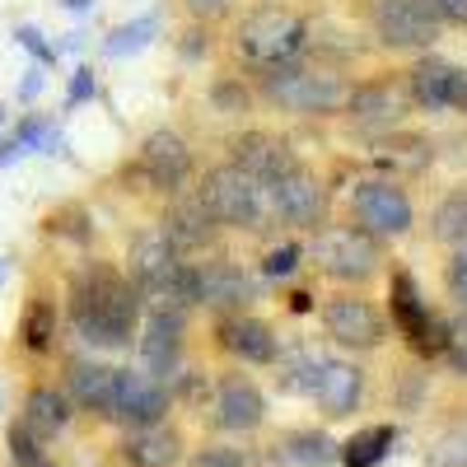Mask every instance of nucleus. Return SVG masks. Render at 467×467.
Masks as SVG:
<instances>
[{
	"instance_id": "f257e3e1",
	"label": "nucleus",
	"mask_w": 467,
	"mask_h": 467,
	"mask_svg": "<svg viewBox=\"0 0 467 467\" xmlns=\"http://www.w3.org/2000/svg\"><path fill=\"white\" fill-rule=\"evenodd\" d=\"M70 327L80 341H89L99 350H117L136 337L140 299L122 271H112L108 262H89L70 281Z\"/></svg>"
},
{
	"instance_id": "f03ea898",
	"label": "nucleus",
	"mask_w": 467,
	"mask_h": 467,
	"mask_svg": "<svg viewBox=\"0 0 467 467\" xmlns=\"http://www.w3.org/2000/svg\"><path fill=\"white\" fill-rule=\"evenodd\" d=\"M127 271H131L136 299L150 304V314L182 318L197 304V271L182 262V253L164 234H136L131 253H127Z\"/></svg>"
},
{
	"instance_id": "7ed1b4c3",
	"label": "nucleus",
	"mask_w": 467,
	"mask_h": 467,
	"mask_svg": "<svg viewBox=\"0 0 467 467\" xmlns=\"http://www.w3.org/2000/svg\"><path fill=\"white\" fill-rule=\"evenodd\" d=\"M202 202L215 215V224H234V229H266L271 220V192L262 178L244 173L239 164H220L206 173L202 182Z\"/></svg>"
},
{
	"instance_id": "20e7f679",
	"label": "nucleus",
	"mask_w": 467,
	"mask_h": 467,
	"mask_svg": "<svg viewBox=\"0 0 467 467\" xmlns=\"http://www.w3.org/2000/svg\"><path fill=\"white\" fill-rule=\"evenodd\" d=\"M262 94L285 108V112H308V117H327L337 108H346L350 85L332 70H308V66H276V70H262Z\"/></svg>"
},
{
	"instance_id": "39448f33",
	"label": "nucleus",
	"mask_w": 467,
	"mask_h": 467,
	"mask_svg": "<svg viewBox=\"0 0 467 467\" xmlns=\"http://www.w3.org/2000/svg\"><path fill=\"white\" fill-rule=\"evenodd\" d=\"M308 43V28L299 15L290 10H276V5H266V10H253L244 24H239V52L253 70H276V66H290L299 61Z\"/></svg>"
},
{
	"instance_id": "423d86ee",
	"label": "nucleus",
	"mask_w": 467,
	"mask_h": 467,
	"mask_svg": "<svg viewBox=\"0 0 467 467\" xmlns=\"http://www.w3.org/2000/svg\"><path fill=\"white\" fill-rule=\"evenodd\" d=\"M314 262L327 271L332 281H369L383 253H379V239L356 224H327L318 229V239H314Z\"/></svg>"
},
{
	"instance_id": "0eeeda50",
	"label": "nucleus",
	"mask_w": 467,
	"mask_h": 467,
	"mask_svg": "<svg viewBox=\"0 0 467 467\" xmlns=\"http://www.w3.org/2000/svg\"><path fill=\"white\" fill-rule=\"evenodd\" d=\"M350 215L365 234L374 239H388V234H407L411 229V202L398 182L388 178H365L356 192H350Z\"/></svg>"
},
{
	"instance_id": "6e6552de",
	"label": "nucleus",
	"mask_w": 467,
	"mask_h": 467,
	"mask_svg": "<svg viewBox=\"0 0 467 467\" xmlns=\"http://www.w3.org/2000/svg\"><path fill=\"white\" fill-rule=\"evenodd\" d=\"M374 28L388 47H431L440 37V15L431 0H374Z\"/></svg>"
},
{
	"instance_id": "1a4fd4ad",
	"label": "nucleus",
	"mask_w": 467,
	"mask_h": 467,
	"mask_svg": "<svg viewBox=\"0 0 467 467\" xmlns=\"http://www.w3.org/2000/svg\"><path fill=\"white\" fill-rule=\"evenodd\" d=\"M164 411H169V388H164L160 379H150V374L122 369V379H117V393H112V407H108V420L140 431V425L164 420Z\"/></svg>"
},
{
	"instance_id": "9d476101",
	"label": "nucleus",
	"mask_w": 467,
	"mask_h": 467,
	"mask_svg": "<svg viewBox=\"0 0 467 467\" xmlns=\"http://www.w3.org/2000/svg\"><path fill=\"white\" fill-rule=\"evenodd\" d=\"M462 94H467V70L453 66V61H420L411 66L407 75V99L425 112H444V108H462Z\"/></svg>"
},
{
	"instance_id": "9b49d317",
	"label": "nucleus",
	"mask_w": 467,
	"mask_h": 467,
	"mask_svg": "<svg viewBox=\"0 0 467 467\" xmlns=\"http://www.w3.org/2000/svg\"><path fill=\"white\" fill-rule=\"evenodd\" d=\"M215 215L206 211L202 192H173V202L164 211V239L187 257V253H202L215 244Z\"/></svg>"
},
{
	"instance_id": "f8f14e48",
	"label": "nucleus",
	"mask_w": 467,
	"mask_h": 467,
	"mask_svg": "<svg viewBox=\"0 0 467 467\" xmlns=\"http://www.w3.org/2000/svg\"><path fill=\"white\" fill-rule=\"evenodd\" d=\"M266 192H271V215H281L285 224H318L323 211H327L318 178L299 164L290 173H281L276 182H266Z\"/></svg>"
},
{
	"instance_id": "ddd939ff",
	"label": "nucleus",
	"mask_w": 467,
	"mask_h": 467,
	"mask_svg": "<svg viewBox=\"0 0 467 467\" xmlns=\"http://www.w3.org/2000/svg\"><path fill=\"white\" fill-rule=\"evenodd\" d=\"M140 169L160 192H182L192 178V150L178 131H150L140 145Z\"/></svg>"
},
{
	"instance_id": "4468645a",
	"label": "nucleus",
	"mask_w": 467,
	"mask_h": 467,
	"mask_svg": "<svg viewBox=\"0 0 467 467\" xmlns=\"http://www.w3.org/2000/svg\"><path fill=\"white\" fill-rule=\"evenodd\" d=\"M393 318H398L402 337L420 350V356H435V350H444V323H435L431 314H425L420 285L407 276V271H398V276H393Z\"/></svg>"
},
{
	"instance_id": "2eb2a0df",
	"label": "nucleus",
	"mask_w": 467,
	"mask_h": 467,
	"mask_svg": "<svg viewBox=\"0 0 467 467\" xmlns=\"http://www.w3.org/2000/svg\"><path fill=\"white\" fill-rule=\"evenodd\" d=\"M323 323H327V337L346 350H374L383 346V318L374 314V304L365 299H332L323 308Z\"/></svg>"
},
{
	"instance_id": "dca6fc26",
	"label": "nucleus",
	"mask_w": 467,
	"mask_h": 467,
	"mask_svg": "<svg viewBox=\"0 0 467 467\" xmlns=\"http://www.w3.org/2000/svg\"><path fill=\"white\" fill-rule=\"evenodd\" d=\"M192 271H197V304H211L220 314H234V308L253 304V281L244 276L239 262L215 257V262H202Z\"/></svg>"
},
{
	"instance_id": "f3484780",
	"label": "nucleus",
	"mask_w": 467,
	"mask_h": 467,
	"mask_svg": "<svg viewBox=\"0 0 467 467\" xmlns=\"http://www.w3.org/2000/svg\"><path fill=\"white\" fill-rule=\"evenodd\" d=\"M117 379H122V369H112V365L70 360V365H66V402L85 407V411H94V416H108L112 393H117Z\"/></svg>"
},
{
	"instance_id": "a211bd4d",
	"label": "nucleus",
	"mask_w": 467,
	"mask_h": 467,
	"mask_svg": "<svg viewBox=\"0 0 467 467\" xmlns=\"http://www.w3.org/2000/svg\"><path fill=\"white\" fill-rule=\"evenodd\" d=\"M178 356H182V318L150 314V323L140 332V365H145V374L164 383L178 369Z\"/></svg>"
},
{
	"instance_id": "6ab92c4d",
	"label": "nucleus",
	"mask_w": 467,
	"mask_h": 467,
	"mask_svg": "<svg viewBox=\"0 0 467 467\" xmlns=\"http://www.w3.org/2000/svg\"><path fill=\"white\" fill-rule=\"evenodd\" d=\"M215 341L229 350V356H239V360H248V365H271V360L281 356L276 332H271L262 318H220Z\"/></svg>"
},
{
	"instance_id": "aec40b11",
	"label": "nucleus",
	"mask_w": 467,
	"mask_h": 467,
	"mask_svg": "<svg viewBox=\"0 0 467 467\" xmlns=\"http://www.w3.org/2000/svg\"><path fill=\"white\" fill-rule=\"evenodd\" d=\"M234 164H239L244 173L262 178V182H276L281 173L295 169V154L285 150V140L276 136H266V131H248L234 140Z\"/></svg>"
},
{
	"instance_id": "412c9836",
	"label": "nucleus",
	"mask_w": 467,
	"mask_h": 467,
	"mask_svg": "<svg viewBox=\"0 0 467 467\" xmlns=\"http://www.w3.org/2000/svg\"><path fill=\"white\" fill-rule=\"evenodd\" d=\"M266 416V398L248 379H224L215 388V425L220 431H253Z\"/></svg>"
},
{
	"instance_id": "4be33fe9",
	"label": "nucleus",
	"mask_w": 467,
	"mask_h": 467,
	"mask_svg": "<svg viewBox=\"0 0 467 467\" xmlns=\"http://www.w3.org/2000/svg\"><path fill=\"white\" fill-rule=\"evenodd\" d=\"M360 393H365V369L360 365H337V360H323L318 369V383H314V398L327 416H350L360 407Z\"/></svg>"
},
{
	"instance_id": "5701e85b",
	"label": "nucleus",
	"mask_w": 467,
	"mask_h": 467,
	"mask_svg": "<svg viewBox=\"0 0 467 467\" xmlns=\"http://www.w3.org/2000/svg\"><path fill=\"white\" fill-rule=\"evenodd\" d=\"M346 112L360 127H393L402 122V112H411V99L402 85H365V89H350Z\"/></svg>"
},
{
	"instance_id": "b1692460",
	"label": "nucleus",
	"mask_w": 467,
	"mask_h": 467,
	"mask_svg": "<svg viewBox=\"0 0 467 467\" xmlns=\"http://www.w3.org/2000/svg\"><path fill=\"white\" fill-rule=\"evenodd\" d=\"M122 453H127V462H131V467H173V462H178V453H182V440H178L173 425L154 420V425H140V431H131V435H127Z\"/></svg>"
},
{
	"instance_id": "393cba45",
	"label": "nucleus",
	"mask_w": 467,
	"mask_h": 467,
	"mask_svg": "<svg viewBox=\"0 0 467 467\" xmlns=\"http://www.w3.org/2000/svg\"><path fill=\"white\" fill-rule=\"evenodd\" d=\"M24 431L33 440H57L66 425H70V402L57 393V388H28V398H24Z\"/></svg>"
},
{
	"instance_id": "a878e982",
	"label": "nucleus",
	"mask_w": 467,
	"mask_h": 467,
	"mask_svg": "<svg viewBox=\"0 0 467 467\" xmlns=\"http://www.w3.org/2000/svg\"><path fill=\"white\" fill-rule=\"evenodd\" d=\"M393 440H398L393 425H369V431H360L356 440H346L337 449V458H341V467H379L388 458V444Z\"/></svg>"
},
{
	"instance_id": "bb28decb",
	"label": "nucleus",
	"mask_w": 467,
	"mask_h": 467,
	"mask_svg": "<svg viewBox=\"0 0 467 467\" xmlns=\"http://www.w3.org/2000/svg\"><path fill=\"white\" fill-rule=\"evenodd\" d=\"M52 337H57V308L43 295H33L24 304V318H19V341H24V350L43 356V350H52Z\"/></svg>"
},
{
	"instance_id": "cd10ccee",
	"label": "nucleus",
	"mask_w": 467,
	"mask_h": 467,
	"mask_svg": "<svg viewBox=\"0 0 467 467\" xmlns=\"http://www.w3.org/2000/svg\"><path fill=\"white\" fill-rule=\"evenodd\" d=\"M337 458V444L323 431H295L281 440V462L290 467H327Z\"/></svg>"
},
{
	"instance_id": "c85d7f7f",
	"label": "nucleus",
	"mask_w": 467,
	"mask_h": 467,
	"mask_svg": "<svg viewBox=\"0 0 467 467\" xmlns=\"http://www.w3.org/2000/svg\"><path fill=\"white\" fill-rule=\"evenodd\" d=\"M431 234L440 244H467V187L449 192L431 215Z\"/></svg>"
},
{
	"instance_id": "c756f323",
	"label": "nucleus",
	"mask_w": 467,
	"mask_h": 467,
	"mask_svg": "<svg viewBox=\"0 0 467 467\" xmlns=\"http://www.w3.org/2000/svg\"><path fill=\"white\" fill-rule=\"evenodd\" d=\"M154 28H160V19L140 15V19H131V24H122V28H112L108 43H103V52H108V57H131V52H140L150 37H154Z\"/></svg>"
},
{
	"instance_id": "7c9ffc66",
	"label": "nucleus",
	"mask_w": 467,
	"mask_h": 467,
	"mask_svg": "<svg viewBox=\"0 0 467 467\" xmlns=\"http://www.w3.org/2000/svg\"><path fill=\"white\" fill-rule=\"evenodd\" d=\"M10 458H15V467H52L43 440H33L24 425H10Z\"/></svg>"
},
{
	"instance_id": "2f4dec72",
	"label": "nucleus",
	"mask_w": 467,
	"mask_h": 467,
	"mask_svg": "<svg viewBox=\"0 0 467 467\" xmlns=\"http://www.w3.org/2000/svg\"><path fill=\"white\" fill-rule=\"evenodd\" d=\"M444 356H449V365L458 374H467V314L444 323Z\"/></svg>"
},
{
	"instance_id": "473e14b6",
	"label": "nucleus",
	"mask_w": 467,
	"mask_h": 467,
	"mask_svg": "<svg viewBox=\"0 0 467 467\" xmlns=\"http://www.w3.org/2000/svg\"><path fill=\"white\" fill-rule=\"evenodd\" d=\"M318 369H323V360H318V356H299V360H290L285 388H299V393H314V383H318Z\"/></svg>"
},
{
	"instance_id": "72a5a7b5",
	"label": "nucleus",
	"mask_w": 467,
	"mask_h": 467,
	"mask_svg": "<svg viewBox=\"0 0 467 467\" xmlns=\"http://www.w3.org/2000/svg\"><path fill=\"white\" fill-rule=\"evenodd\" d=\"M295 266H299V244H285V248L262 257V276H290Z\"/></svg>"
},
{
	"instance_id": "f704fd0d",
	"label": "nucleus",
	"mask_w": 467,
	"mask_h": 467,
	"mask_svg": "<svg viewBox=\"0 0 467 467\" xmlns=\"http://www.w3.org/2000/svg\"><path fill=\"white\" fill-rule=\"evenodd\" d=\"M197 467H253L239 449H224V444H211L197 453Z\"/></svg>"
},
{
	"instance_id": "c9c22d12",
	"label": "nucleus",
	"mask_w": 467,
	"mask_h": 467,
	"mask_svg": "<svg viewBox=\"0 0 467 467\" xmlns=\"http://www.w3.org/2000/svg\"><path fill=\"white\" fill-rule=\"evenodd\" d=\"M435 467H467V435H453L435 449Z\"/></svg>"
},
{
	"instance_id": "e433bc0d",
	"label": "nucleus",
	"mask_w": 467,
	"mask_h": 467,
	"mask_svg": "<svg viewBox=\"0 0 467 467\" xmlns=\"http://www.w3.org/2000/svg\"><path fill=\"white\" fill-rule=\"evenodd\" d=\"M449 290H453V299L467 304V244H458V253L449 262Z\"/></svg>"
},
{
	"instance_id": "4c0bfd02",
	"label": "nucleus",
	"mask_w": 467,
	"mask_h": 467,
	"mask_svg": "<svg viewBox=\"0 0 467 467\" xmlns=\"http://www.w3.org/2000/svg\"><path fill=\"white\" fill-rule=\"evenodd\" d=\"M211 99H215V108H234V112H244V108H248V94H244L239 85H215Z\"/></svg>"
},
{
	"instance_id": "58836bf2",
	"label": "nucleus",
	"mask_w": 467,
	"mask_h": 467,
	"mask_svg": "<svg viewBox=\"0 0 467 467\" xmlns=\"http://www.w3.org/2000/svg\"><path fill=\"white\" fill-rule=\"evenodd\" d=\"M435 15L449 19V24H467V0H431Z\"/></svg>"
},
{
	"instance_id": "ea45409f",
	"label": "nucleus",
	"mask_w": 467,
	"mask_h": 467,
	"mask_svg": "<svg viewBox=\"0 0 467 467\" xmlns=\"http://www.w3.org/2000/svg\"><path fill=\"white\" fill-rule=\"evenodd\" d=\"M94 94V75L89 70H75V80H70V103H85Z\"/></svg>"
},
{
	"instance_id": "a19ab883",
	"label": "nucleus",
	"mask_w": 467,
	"mask_h": 467,
	"mask_svg": "<svg viewBox=\"0 0 467 467\" xmlns=\"http://www.w3.org/2000/svg\"><path fill=\"white\" fill-rule=\"evenodd\" d=\"M19 43L33 52V57H43V61H52V52L43 47V37H37V28H19Z\"/></svg>"
},
{
	"instance_id": "79ce46f5",
	"label": "nucleus",
	"mask_w": 467,
	"mask_h": 467,
	"mask_svg": "<svg viewBox=\"0 0 467 467\" xmlns=\"http://www.w3.org/2000/svg\"><path fill=\"white\" fill-rule=\"evenodd\" d=\"M224 5H229V0H187V10H192V15H220Z\"/></svg>"
},
{
	"instance_id": "37998d69",
	"label": "nucleus",
	"mask_w": 467,
	"mask_h": 467,
	"mask_svg": "<svg viewBox=\"0 0 467 467\" xmlns=\"http://www.w3.org/2000/svg\"><path fill=\"white\" fill-rule=\"evenodd\" d=\"M285 304H290V314H308V308H314V295H308V290H295Z\"/></svg>"
},
{
	"instance_id": "c03bdc74",
	"label": "nucleus",
	"mask_w": 467,
	"mask_h": 467,
	"mask_svg": "<svg viewBox=\"0 0 467 467\" xmlns=\"http://www.w3.org/2000/svg\"><path fill=\"white\" fill-rule=\"evenodd\" d=\"M19 154H24V150H19V140H15V136H10V140H0V169H5V164H15Z\"/></svg>"
},
{
	"instance_id": "a18cd8bd",
	"label": "nucleus",
	"mask_w": 467,
	"mask_h": 467,
	"mask_svg": "<svg viewBox=\"0 0 467 467\" xmlns=\"http://www.w3.org/2000/svg\"><path fill=\"white\" fill-rule=\"evenodd\" d=\"M37 89H43V75H37V70H33V75H28V80L19 85V99H33Z\"/></svg>"
},
{
	"instance_id": "49530a36",
	"label": "nucleus",
	"mask_w": 467,
	"mask_h": 467,
	"mask_svg": "<svg viewBox=\"0 0 467 467\" xmlns=\"http://www.w3.org/2000/svg\"><path fill=\"white\" fill-rule=\"evenodd\" d=\"M61 5H66V10H75V15H85V10L94 5V0H61Z\"/></svg>"
},
{
	"instance_id": "de8ad7c7",
	"label": "nucleus",
	"mask_w": 467,
	"mask_h": 467,
	"mask_svg": "<svg viewBox=\"0 0 467 467\" xmlns=\"http://www.w3.org/2000/svg\"><path fill=\"white\" fill-rule=\"evenodd\" d=\"M462 108H467V94H462Z\"/></svg>"
}]
</instances>
